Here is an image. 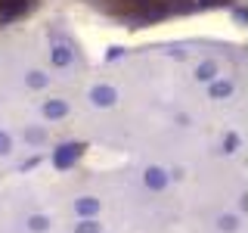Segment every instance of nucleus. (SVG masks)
<instances>
[{
  "label": "nucleus",
  "mask_w": 248,
  "mask_h": 233,
  "mask_svg": "<svg viewBox=\"0 0 248 233\" xmlns=\"http://www.w3.org/2000/svg\"><path fill=\"white\" fill-rule=\"evenodd\" d=\"M44 0H0V28H10L16 22L28 19Z\"/></svg>",
  "instance_id": "nucleus-2"
},
{
  "label": "nucleus",
  "mask_w": 248,
  "mask_h": 233,
  "mask_svg": "<svg viewBox=\"0 0 248 233\" xmlns=\"http://www.w3.org/2000/svg\"><path fill=\"white\" fill-rule=\"evenodd\" d=\"M96 16L121 28H152L227 10L236 0H84Z\"/></svg>",
  "instance_id": "nucleus-1"
}]
</instances>
